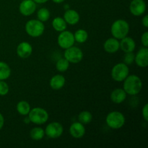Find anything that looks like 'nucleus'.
<instances>
[{"mask_svg":"<svg viewBox=\"0 0 148 148\" xmlns=\"http://www.w3.org/2000/svg\"><path fill=\"white\" fill-rule=\"evenodd\" d=\"M123 82V89L127 95H137L141 92L143 88L141 78L136 75H129Z\"/></svg>","mask_w":148,"mask_h":148,"instance_id":"nucleus-1","label":"nucleus"},{"mask_svg":"<svg viewBox=\"0 0 148 148\" xmlns=\"http://www.w3.org/2000/svg\"><path fill=\"white\" fill-rule=\"evenodd\" d=\"M130 30V24L124 19H118L115 20L111 26V35L118 40H121L128 36Z\"/></svg>","mask_w":148,"mask_h":148,"instance_id":"nucleus-2","label":"nucleus"},{"mask_svg":"<svg viewBox=\"0 0 148 148\" xmlns=\"http://www.w3.org/2000/svg\"><path fill=\"white\" fill-rule=\"evenodd\" d=\"M26 33L32 38H38L44 33V23L38 19H32L28 20L25 25Z\"/></svg>","mask_w":148,"mask_h":148,"instance_id":"nucleus-3","label":"nucleus"},{"mask_svg":"<svg viewBox=\"0 0 148 148\" xmlns=\"http://www.w3.org/2000/svg\"><path fill=\"white\" fill-rule=\"evenodd\" d=\"M106 123L107 126L112 130H119L125 124V116L120 111H111L108 113L106 117Z\"/></svg>","mask_w":148,"mask_h":148,"instance_id":"nucleus-4","label":"nucleus"},{"mask_svg":"<svg viewBox=\"0 0 148 148\" xmlns=\"http://www.w3.org/2000/svg\"><path fill=\"white\" fill-rule=\"evenodd\" d=\"M27 117L30 122L36 125H42L46 124L49 119V114L46 109L40 107H35L31 108Z\"/></svg>","mask_w":148,"mask_h":148,"instance_id":"nucleus-5","label":"nucleus"},{"mask_svg":"<svg viewBox=\"0 0 148 148\" xmlns=\"http://www.w3.org/2000/svg\"><path fill=\"white\" fill-rule=\"evenodd\" d=\"M130 75V68L124 62L118 63L111 69V78L116 82H123Z\"/></svg>","mask_w":148,"mask_h":148,"instance_id":"nucleus-6","label":"nucleus"},{"mask_svg":"<svg viewBox=\"0 0 148 148\" xmlns=\"http://www.w3.org/2000/svg\"><path fill=\"white\" fill-rule=\"evenodd\" d=\"M64 57L69 62V64H78L82 62L84 54L81 49L77 46H72L65 49Z\"/></svg>","mask_w":148,"mask_h":148,"instance_id":"nucleus-7","label":"nucleus"},{"mask_svg":"<svg viewBox=\"0 0 148 148\" xmlns=\"http://www.w3.org/2000/svg\"><path fill=\"white\" fill-rule=\"evenodd\" d=\"M75 43L73 33L69 30H64L60 32L57 37V43L62 49H66L74 46Z\"/></svg>","mask_w":148,"mask_h":148,"instance_id":"nucleus-8","label":"nucleus"},{"mask_svg":"<svg viewBox=\"0 0 148 148\" xmlns=\"http://www.w3.org/2000/svg\"><path fill=\"white\" fill-rule=\"evenodd\" d=\"M45 135L50 139H58L64 133V127L61 123L53 121L48 124L44 130Z\"/></svg>","mask_w":148,"mask_h":148,"instance_id":"nucleus-9","label":"nucleus"},{"mask_svg":"<svg viewBox=\"0 0 148 148\" xmlns=\"http://www.w3.org/2000/svg\"><path fill=\"white\" fill-rule=\"evenodd\" d=\"M37 4L33 0H22L19 5V12L22 15L29 17L36 12Z\"/></svg>","mask_w":148,"mask_h":148,"instance_id":"nucleus-10","label":"nucleus"},{"mask_svg":"<svg viewBox=\"0 0 148 148\" xmlns=\"http://www.w3.org/2000/svg\"><path fill=\"white\" fill-rule=\"evenodd\" d=\"M147 5L144 0H132L130 4V11L132 15L140 17L145 14Z\"/></svg>","mask_w":148,"mask_h":148,"instance_id":"nucleus-11","label":"nucleus"},{"mask_svg":"<svg viewBox=\"0 0 148 148\" xmlns=\"http://www.w3.org/2000/svg\"><path fill=\"white\" fill-rule=\"evenodd\" d=\"M134 63L139 67L145 68L148 66V48L143 47L134 56Z\"/></svg>","mask_w":148,"mask_h":148,"instance_id":"nucleus-12","label":"nucleus"},{"mask_svg":"<svg viewBox=\"0 0 148 148\" xmlns=\"http://www.w3.org/2000/svg\"><path fill=\"white\" fill-rule=\"evenodd\" d=\"M17 55L21 59H27L33 53V46L27 41H23L18 44L16 49Z\"/></svg>","mask_w":148,"mask_h":148,"instance_id":"nucleus-13","label":"nucleus"},{"mask_svg":"<svg viewBox=\"0 0 148 148\" xmlns=\"http://www.w3.org/2000/svg\"><path fill=\"white\" fill-rule=\"evenodd\" d=\"M86 130L84 124L79 121H76L71 124L69 127V134L73 138L81 139L85 136Z\"/></svg>","mask_w":148,"mask_h":148,"instance_id":"nucleus-14","label":"nucleus"},{"mask_svg":"<svg viewBox=\"0 0 148 148\" xmlns=\"http://www.w3.org/2000/svg\"><path fill=\"white\" fill-rule=\"evenodd\" d=\"M63 18L64 19L65 22L67 25H75L79 22L80 15H79V12L75 10L69 9V10H66L65 11Z\"/></svg>","mask_w":148,"mask_h":148,"instance_id":"nucleus-15","label":"nucleus"},{"mask_svg":"<svg viewBox=\"0 0 148 148\" xmlns=\"http://www.w3.org/2000/svg\"><path fill=\"white\" fill-rule=\"evenodd\" d=\"M103 49L108 53H115L120 49L119 40L115 38H109L103 43Z\"/></svg>","mask_w":148,"mask_h":148,"instance_id":"nucleus-16","label":"nucleus"},{"mask_svg":"<svg viewBox=\"0 0 148 148\" xmlns=\"http://www.w3.org/2000/svg\"><path fill=\"white\" fill-rule=\"evenodd\" d=\"M119 43L120 49L124 53L134 52L136 49V43L132 37L126 36L124 38L120 40Z\"/></svg>","mask_w":148,"mask_h":148,"instance_id":"nucleus-17","label":"nucleus"},{"mask_svg":"<svg viewBox=\"0 0 148 148\" xmlns=\"http://www.w3.org/2000/svg\"><path fill=\"white\" fill-rule=\"evenodd\" d=\"M66 83V79L61 74H57L52 77L49 81V85L53 90H59L64 86Z\"/></svg>","mask_w":148,"mask_h":148,"instance_id":"nucleus-18","label":"nucleus"},{"mask_svg":"<svg viewBox=\"0 0 148 148\" xmlns=\"http://www.w3.org/2000/svg\"><path fill=\"white\" fill-rule=\"evenodd\" d=\"M127 94L123 88H116L111 92L110 98L114 103L121 104L126 100Z\"/></svg>","mask_w":148,"mask_h":148,"instance_id":"nucleus-19","label":"nucleus"},{"mask_svg":"<svg viewBox=\"0 0 148 148\" xmlns=\"http://www.w3.org/2000/svg\"><path fill=\"white\" fill-rule=\"evenodd\" d=\"M51 25L53 28L59 33L66 30V27H67V24L65 22L64 19L61 17H56L53 18L51 22Z\"/></svg>","mask_w":148,"mask_h":148,"instance_id":"nucleus-20","label":"nucleus"},{"mask_svg":"<svg viewBox=\"0 0 148 148\" xmlns=\"http://www.w3.org/2000/svg\"><path fill=\"white\" fill-rule=\"evenodd\" d=\"M16 109H17V113L20 115L26 116L28 115L29 112H30L31 107H30V103L26 101H20L17 103V106H16Z\"/></svg>","mask_w":148,"mask_h":148,"instance_id":"nucleus-21","label":"nucleus"},{"mask_svg":"<svg viewBox=\"0 0 148 148\" xmlns=\"http://www.w3.org/2000/svg\"><path fill=\"white\" fill-rule=\"evenodd\" d=\"M12 70L8 64L0 61V80H6L10 77Z\"/></svg>","mask_w":148,"mask_h":148,"instance_id":"nucleus-22","label":"nucleus"},{"mask_svg":"<svg viewBox=\"0 0 148 148\" xmlns=\"http://www.w3.org/2000/svg\"><path fill=\"white\" fill-rule=\"evenodd\" d=\"M45 136V131L42 127H33L30 132V137L35 141H39L43 139Z\"/></svg>","mask_w":148,"mask_h":148,"instance_id":"nucleus-23","label":"nucleus"},{"mask_svg":"<svg viewBox=\"0 0 148 148\" xmlns=\"http://www.w3.org/2000/svg\"><path fill=\"white\" fill-rule=\"evenodd\" d=\"M73 34L75 42L78 43H85L88 38V33L85 29H78Z\"/></svg>","mask_w":148,"mask_h":148,"instance_id":"nucleus-24","label":"nucleus"},{"mask_svg":"<svg viewBox=\"0 0 148 148\" xmlns=\"http://www.w3.org/2000/svg\"><path fill=\"white\" fill-rule=\"evenodd\" d=\"M92 120V115L90 111H82L78 115V121L84 125L90 124Z\"/></svg>","mask_w":148,"mask_h":148,"instance_id":"nucleus-25","label":"nucleus"},{"mask_svg":"<svg viewBox=\"0 0 148 148\" xmlns=\"http://www.w3.org/2000/svg\"><path fill=\"white\" fill-rule=\"evenodd\" d=\"M51 13L50 11L46 7L40 8L37 12V18L43 23H46L50 19Z\"/></svg>","mask_w":148,"mask_h":148,"instance_id":"nucleus-26","label":"nucleus"},{"mask_svg":"<svg viewBox=\"0 0 148 148\" xmlns=\"http://www.w3.org/2000/svg\"><path fill=\"white\" fill-rule=\"evenodd\" d=\"M69 62L64 58H61L56 62V69L59 72H64L69 69Z\"/></svg>","mask_w":148,"mask_h":148,"instance_id":"nucleus-27","label":"nucleus"},{"mask_svg":"<svg viewBox=\"0 0 148 148\" xmlns=\"http://www.w3.org/2000/svg\"><path fill=\"white\" fill-rule=\"evenodd\" d=\"M10 92V87L5 80H0V96H5Z\"/></svg>","mask_w":148,"mask_h":148,"instance_id":"nucleus-28","label":"nucleus"},{"mask_svg":"<svg viewBox=\"0 0 148 148\" xmlns=\"http://www.w3.org/2000/svg\"><path fill=\"white\" fill-rule=\"evenodd\" d=\"M134 56L135 54L134 53V52L125 53V55L124 56V63H125L127 65L132 64L134 62Z\"/></svg>","mask_w":148,"mask_h":148,"instance_id":"nucleus-29","label":"nucleus"},{"mask_svg":"<svg viewBox=\"0 0 148 148\" xmlns=\"http://www.w3.org/2000/svg\"><path fill=\"white\" fill-rule=\"evenodd\" d=\"M141 43L143 47L148 48V32L145 31L141 36Z\"/></svg>","mask_w":148,"mask_h":148,"instance_id":"nucleus-30","label":"nucleus"},{"mask_svg":"<svg viewBox=\"0 0 148 148\" xmlns=\"http://www.w3.org/2000/svg\"><path fill=\"white\" fill-rule=\"evenodd\" d=\"M142 114H143V117L145 121H148V104H145L143 106V110H142Z\"/></svg>","mask_w":148,"mask_h":148,"instance_id":"nucleus-31","label":"nucleus"},{"mask_svg":"<svg viewBox=\"0 0 148 148\" xmlns=\"http://www.w3.org/2000/svg\"><path fill=\"white\" fill-rule=\"evenodd\" d=\"M142 24H143V25L145 27H146V28H147L148 27V15L147 14H146V15H145L144 17H143V19H142Z\"/></svg>","mask_w":148,"mask_h":148,"instance_id":"nucleus-32","label":"nucleus"},{"mask_svg":"<svg viewBox=\"0 0 148 148\" xmlns=\"http://www.w3.org/2000/svg\"><path fill=\"white\" fill-rule=\"evenodd\" d=\"M4 125V116L2 115V114L0 113V130L3 128Z\"/></svg>","mask_w":148,"mask_h":148,"instance_id":"nucleus-33","label":"nucleus"},{"mask_svg":"<svg viewBox=\"0 0 148 148\" xmlns=\"http://www.w3.org/2000/svg\"><path fill=\"white\" fill-rule=\"evenodd\" d=\"M36 4H45V3L47 2L49 0H33Z\"/></svg>","mask_w":148,"mask_h":148,"instance_id":"nucleus-34","label":"nucleus"},{"mask_svg":"<svg viewBox=\"0 0 148 148\" xmlns=\"http://www.w3.org/2000/svg\"><path fill=\"white\" fill-rule=\"evenodd\" d=\"M64 1L65 0H52V1L56 3V4H62V3H63Z\"/></svg>","mask_w":148,"mask_h":148,"instance_id":"nucleus-35","label":"nucleus"},{"mask_svg":"<svg viewBox=\"0 0 148 148\" xmlns=\"http://www.w3.org/2000/svg\"><path fill=\"white\" fill-rule=\"evenodd\" d=\"M24 122L25 123H27V124H29V123H30V119H29L28 117H27V118L24 119Z\"/></svg>","mask_w":148,"mask_h":148,"instance_id":"nucleus-36","label":"nucleus"},{"mask_svg":"<svg viewBox=\"0 0 148 148\" xmlns=\"http://www.w3.org/2000/svg\"><path fill=\"white\" fill-rule=\"evenodd\" d=\"M64 10H69V9H70L69 8V4H65L64 6Z\"/></svg>","mask_w":148,"mask_h":148,"instance_id":"nucleus-37","label":"nucleus"},{"mask_svg":"<svg viewBox=\"0 0 148 148\" xmlns=\"http://www.w3.org/2000/svg\"><path fill=\"white\" fill-rule=\"evenodd\" d=\"M0 25H1V24H0Z\"/></svg>","mask_w":148,"mask_h":148,"instance_id":"nucleus-38","label":"nucleus"}]
</instances>
